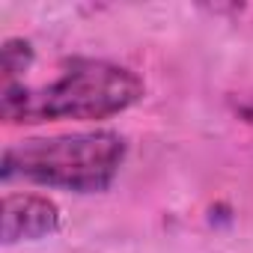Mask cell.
Returning <instances> with one entry per match:
<instances>
[{
	"instance_id": "6da1fadb",
	"label": "cell",
	"mask_w": 253,
	"mask_h": 253,
	"mask_svg": "<svg viewBox=\"0 0 253 253\" xmlns=\"http://www.w3.org/2000/svg\"><path fill=\"white\" fill-rule=\"evenodd\" d=\"M143 81L125 66L104 60H72L45 86L3 84L0 116L9 125L48 119H107L143 98Z\"/></svg>"
},
{
	"instance_id": "7a4b0ae2",
	"label": "cell",
	"mask_w": 253,
	"mask_h": 253,
	"mask_svg": "<svg viewBox=\"0 0 253 253\" xmlns=\"http://www.w3.org/2000/svg\"><path fill=\"white\" fill-rule=\"evenodd\" d=\"M125 161V140L116 131H81L45 140H21L3 149L0 176L24 179L75 194H101L113 185Z\"/></svg>"
},
{
	"instance_id": "3957f363",
	"label": "cell",
	"mask_w": 253,
	"mask_h": 253,
	"mask_svg": "<svg viewBox=\"0 0 253 253\" xmlns=\"http://www.w3.org/2000/svg\"><path fill=\"white\" fill-rule=\"evenodd\" d=\"M60 229V209L39 194H9L0 214V238L3 244L39 241Z\"/></svg>"
},
{
	"instance_id": "277c9868",
	"label": "cell",
	"mask_w": 253,
	"mask_h": 253,
	"mask_svg": "<svg viewBox=\"0 0 253 253\" xmlns=\"http://www.w3.org/2000/svg\"><path fill=\"white\" fill-rule=\"evenodd\" d=\"M0 63H3V84H15L30 66H33V48L27 39H6L3 51H0Z\"/></svg>"
},
{
	"instance_id": "5b68a950",
	"label": "cell",
	"mask_w": 253,
	"mask_h": 253,
	"mask_svg": "<svg viewBox=\"0 0 253 253\" xmlns=\"http://www.w3.org/2000/svg\"><path fill=\"white\" fill-rule=\"evenodd\" d=\"M238 113H241L247 122H253V101H244V104H238Z\"/></svg>"
}]
</instances>
